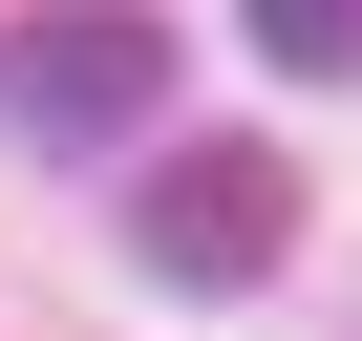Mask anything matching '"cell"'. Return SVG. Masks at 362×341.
Masks as SVG:
<instances>
[{
  "instance_id": "6da1fadb",
  "label": "cell",
  "mask_w": 362,
  "mask_h": 341,
  "mask_svg": "<svg viewBox=\"0 0 362 341\" xmlns=\"http://www.w3.org/2000/svg\"><path fill=\"white\" fill-rule=\"evenodd\" d=\"M128 256H149L170 299H256V277L298 256V170H277L256 128H170V149L128 170Z\"/></svg>"
},
{
  "instance_id": "7a4b0ae2",
  "label": "cell",
  "mask_w": 362,
  "mask_h": 341,
  "mask_svg": "<svg viewBox=\"0 0 362 341\" xmlns=\"http://www.w3.org/2000/svg\"><path fill=\"white\" fill-rule=\"evenodd\" d=\"M170 107V22L149 0H22V43H0V128L22 149H107Z\"/></svg>"
},
{
  "instance_id": "3957f363",
  "label": "cell",
  "mask_w": 362,
  "mask_h": 341,
  "mask_svg": "<svg viewBox=\"0 0 362 341\" xmlns=\"http://www.w3.org/2000/svg\"><path fill=\"white\" fill-rule=\"evenodd\" d=\"M256 64H298V86H341V64H362V0H256Z\"/></svg>"
}]
</instances>
